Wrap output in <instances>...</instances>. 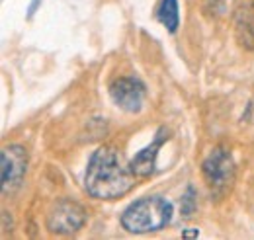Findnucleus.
<instances>
[{
  "label": "nucleus",
  "mask_w": 254,
  "mask_h": 240,
  "mask_svg": "<svg viewBox=\"0 0 254 240\" xmlns=\"http://www.w3.org/2000/svg\"><path fill=\"white\" fill-rule=\"evenodd\" d=\"M84 185L92 197L118 199L131 191L135 185V174L131 168L124 166L122 158L112 147H100L88 162Z\"/></svg>",
  "instance_id": "f257e3e1"
},
{
  "label": "nucleus",
  "mask_w": 254,
  "mask_h": 240,
  "mask_svg": "<svg viewBox=\"0 0 254 240\" xmlns=\"http://www.w3.org/2000/svg\"><path fill=\"white\" fill-rule=\"evenodd\" d=\"M172 219V205L164 197L151 195L133 201L122 215V225L127 233L143 235L164 229Z\"/></svg>",
  "instance_id": "f03ea898"
},
{
  "label": "nucleus",
  "mask_w": 254,
  "mask_h": 240,
  "mask_svg": "<svg viewBox=\"0 0 254 240\" xmlns=\"http://www.w3.org/2000/svg\"><path fill=\"white\" fill-rule=\"evenodd\" d=\"M86 221V211L72 199H59L47 213V229L57 235L76 233Z\"/></svg>",
  "instance_id": "7ed1b4c3"
},
{
  "label": "nucleus",
  "mask_w": 254,
  "mask_h": 240,
  "mask_svg": "<svg viewBox=\"0 0 254 240\" xmlns=\"http://www.w3.org/2000/svg\"><path fill=\"white\" fill-rule=\"evenodd\" d=\"M0 164H2V191H14L28 170V154L20 145L6 147L0 154Z\"/></svg>",
  "instance_id": "20e7f679"
},
{
  "label": "nucleus",
  "mask_w": 254,
  "mask_h": 240,
  "mask_svg": "<svg viewBox=\"0 0 254 240\" xmlns=\"http://www.w3.org/2000/svg\"><path fill=\"white\" fill-rule=\"evenodd\" d=\"M203 178L209 187L213 189H223L233 180V158L227 150L215 149L205 160H203Z\"/></svg>",
  "instance_id": "39448f33"
},
{
  "label": "nucleus",
  "mask_w": 254,
  "mask_h": 240,
  "mask_svg": "<svg viewBox=\"0 0 254 240\" xmlns=\"http://www.w3.org/2000/svg\"><path fill=\"white\" fill-rule=\"evenodd\" d=\"M145 94H147V90H145L143 82H139L137 78H131V76L118 78L110 86L112 100L116 102V106H120L126 112H139L143 108Z\"/></svg>",
  "instance_id": "423d86ee"
},
{
  "label": "nucleus",
  "mask_w": 254,
  "mask_h": 240,
  "mask_svg": "<svg viewBox=\"0 0 254 240\" xmlns=\"http://www.w3.org/2000/svg\"><path fill=\"white\" fill-rule=\"evenodd\" d=\"M168 139V133L164 129H160L159 137L145 149L141 150L139 154H135V158L131 160L129 168L133 170L135 176H141V178H147L155 172V166H157V156H159V149L162 147V143Z\"/></svg>",
  "instance_id": "0eeeda50"
},
{
  "label": "nucleus",
  "mask_w": 254,
  "mask_h": 240,
  "mask_svg": "<svg viewBox=\"0 0 254 240\" xmlns=\"http://www.w3.org/2000/svg\"><path fill=\"white\" fill-rule=\"evenodd\" d=\"M157 18H159V22L166 30L170 31V33H174V31L178 30V26H180L178 0H160Z\"/></svg>",
  "instance_id": "6e6552de"
},
{
  "label": "nucleus",
  "mask_w": 254,
  "mask_h": 240,
  "mask_svg": "<svg viewBox=\"0 0 254 240\" xmlns=\"http://www.w3.org/2000/svg\"><path fill=\"white\" fill-rule=\"evenodd\" d=\"M245 30V35L241 37V45L253 47L254 45V16L253 10H239L237 18V33Z\"/></svg>",
  "instance_id": "1a4fd4ad"
},
{
  "label": "nucleus",
  "mask_w": 254,
  "mask_h": 240,
  "mask_svg": "<svg viewBox=\"0 0 254 240\" xmlns=\"http://www.w3.org/2000/svg\"><path fill=\"white\" fill-rule=\"evenodd\" d=\"M195 209V201H193V187H188V193L182 197V213L186 217H190Z\"/></svg>",
  "instance_id": "9d476101"
}]
</instances>
